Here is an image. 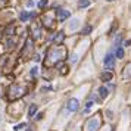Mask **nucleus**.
Here are the masks:
<instances>
[{"mask_svg":"<svg viewBox=\"0 0 131 131\" xmlns=\"http://www.w3.org/2000/svg\"><path fill=\"white\" fill-rule=\"evenodd\" d=\"M115 59H116V56L113 53H107L105 56V60H103V63L106 66V69H112L113 66H115Z\"/></svg>","mask_w":131,"mask_h":131,"instance_id":"obj_1","label":"nucleus"},{"mask_svg":"<svg viewBox=\"0 0 131 131\" xmlns=\"http://www.w3.org/2000/svg\"><path fill=\"white\" fill-rule=\"evenodd\" d=\"M99 127H100V119H99V116H94V118H91L87 122V131H97Z\"/></svg>","mask_w":131,"mask_h":131,"instance_id":"obj_2","label":"nucleus"},{"mask_svg":"<svg viewBox=\"0 0 131 131\" xmlns=\"http://www.w3.org/2000/svg\"><path fill=\"white\" fill-rule=\"evenodd\" d=\"M78 107H80V102H78V99H69L68 103H66V109H68L69 112H77Z\"/></svg>","mask_w":131,"mask_h":131,"instance_id":"obj_3","label":"nucleus"},{"mask_svg":"<svg viewBox=\"0 0 131 131\" xmlns=\"http://www.w3.org/2000/svg\"><path fill=\"white\" fill-rule=\"evenodd\" d=\"M22 93H24V89H22V87H19V85H13L12 89H10V97H12V99L19 97Z\"/></svg>","mask_w":131,"mask_h":131,"instance_id":"obj_4","label":"nucleus"},{"mask_svg":"<svg viewBox=\"0 0 131 131\" xmlns=\"http://www.w3.org/2000/svg\"><path fill=\"white\" fill-rule=\"evenodd\" d=\"M69 16H71V12H69V10H66V9L58 10V19H59V22H63V21L68 19Z\"/></svg>","mask_w":131,"mask_h":131,"instance_id":"obj_5","label":"nucleus"},{"mask_svg":"<svg viewBox=\"0 0 131 131\" xmlns=\"http://www.w3.org/2000/svg\"><path fill=\"white\" fill-rule=\"evenodd\" d=\"M32 16H34V13H28L27 10H24V12L19 13V19H21L22 22H27V21H28L30 18H32Z\"/></svg>","mask_w":131,"mask_h":131,"instance_id":"obj_6","label":"nucleus"},{"mask_svg":"<svg viewBox=\"0 0 131 131\" xmlns=\"http://www.w3.org/2000/svg\"><path fill=\"white\" fill-rule=\"evenodd\" d=\"M78 27H80V19L78 18H74L71 22H69V25H68V28H69L71 31H75Z\"/></svg>","mask_w":131,"mask_h":131,"instance_id":"obj_7","label":"nucleus"},{"mask_svg":"<svg viewBox=\"0 0 131 131\" xmlns=\"http://www.w3.org/2000/svg\"><path fill=\"white\" fill-rule=\"evenodd\" d=\"M63 38H65V34H63V32H58V34L53 37V43L54 44H59V43L63 41Z\"/></svg>","mask_w":131,"mask_h":131,"instance_id":"obj_8","label":"nucleus"},{"mask_svg":"<svg viewBox=\"0 0 131 131\" xmlns=\"http://www.w3.org/2000/svg\"><path fill=\"white\" fill-rule=\"evenodd\" d=\"M112 77H113L112 72H103V74L100 75V80H102V81H111Z\"/></svg>","mask_w":131,"mask_h":131,"instance_id":"obj_9","label":"nucleus"},{"mask_svg":"<svg viewBox=\"0 0 131 131\" xmlns=\"http://www.w3.org/2000/svg\"><path fill=\"white\" fill-rule=\"evenodd\" d=\"M115 56H116L118 59H122V58H124V47H121V46H116V52H115Z\"/></svg>","mask_w":131,"mask_h":131,"instance_id":"obj_10","label":"nucleus"},{"mask_svg":"<svg viewBox=\"0 0 131 131\" xmlns=\"http://www.w3.org/2000/svg\"><path fill=\"white\" fill-rule=\"evenodd\" d=\"M107 94H109V91H107L106 87H100V89H99V96H100L102 99H105Z\"/></svg>","mask_w":131,"mask_h":131,"instance_id":"obj_11","label":"nucleus"},{"mask_svg":"<svg viewBox=\"0 0 131 131\" xmlns=\"http://www.w3.org/2000/svg\"><path fill=\"white\" fill-rule=\"evenodd\" d=\"M89 6H90L89 0H80L78 2V7H89Z\"/></svg>","mask_w":131,"mask_h":131,"instance_id":"obj_12","label":"nucleus"},{"mask_svg":"<svg viewBox=\"0 0 131 131\" xmlns=\"http://www.w3.org/2000/svg\"><path fill=\"white\" fill-rule=\"evenodd\" d=\"M37 109H38V107H37V105H31L30 111H28V115H30V116H34V113L37 112Z\"/></svg>","mask_w":131,"mask_h":131,"instance_id":"obj_13","label":"nucleus"},{"mask_svg":"<svg viewBox=\"0 0 131 131\" xmlns=\"http://www.w3.org/2000/svg\"><path fill=\"white\" fill-rule=\"evenodd\" d=\"M128 77H131V63L125 68V72H124V78H128Z\"/></svg>","mask_w":131,"mask_h":131,"instance_id":"obj_14","label":"nucleus"},{"mask_svg":"<svg viewBox=\"0 0 131 131\" xmlns=\"http://www.w3.org/2000/svg\"><path fill=\"white\" fill-rule=\"evenodd\" d=\"M30 74H31V77H37V75H38V68H37V66H34V68H31Z\"/></svg>","mask_w":131,"mask_h":131,"instance_id":"obj_15","label":"nucleus"},{"mask_svg":"<svg viewBox=\"0 0 131 131\" xmlns=\"http://www.w3.org/2000/svg\"><path fill=\"white\" fill-rule=\"evenodd\" d=\"M49 3V0H40V3H38V7L40 9H43V7H46Z\"/></svg>","mask_w":131,"mask_h":131,"instance_id":"obj_16","label":"nucleus"},{"mask_svg":"<svg viewBox=\"0 0 131 131\" xmlns=\"http://www.w3.org/2000/svg\"><path fill=\"white\" fill-rule=\"evenodd\" d=\"M93 105H94V103H93V100H89V102H87V105H85V112H89L90 109L93 107Z\"/></svg>","mask_w":131,"mask_h":131,"instance_id":"obj_17","label":"nucleus"},{"mask_svg":"<svg viewBox=\"0 0 131 131\" xmlns=\"http://www.w3.org/2000/svg\"><path fill=\"white\" fill-rule=\"evenodd\" d=\"M25 127H27V124H19V125H16V127H15V131H19V130H22V128H25Z\"/></svg>","mask_w":131,"mask_h":131,"instance_id":"obj_18","label":"nucleus"},{"mask_svg":"<svg viewBox=\"0 0 131 131\" xmlns=\"http://www.w3.org/2000/svg\"><path fill=\"white\" fill-rule=\"evenodd\" d=\"M90 31H91V27H90V25H87V27L83 30V34H89Z\"/></svg>","mask_w":131,"mask_h":131,"instance_id":"obj_19","label":"nucleus"},{"mask_svg":"<svg viewBox=\"0 0 131 131\" xmlns=\"http://www.w3.org/2000/svg\"><path fill=\"white\" fill-rule=\"evenodd\" d=\"M43 116H44V113H43V112H40V113H38V115L36 116V119H37V121H40V119H43Z\"/></svg>","mask_w":131,"mask_h":131,"instance_id":"obj_20","label":"nucleus"},{"mask_svg":"<svg viewBox=\"0 0 131 131\" xmlns=\"http://www.w3.org/2000/svg\"><path fill=\"white\" fill-rule=\"evenodd\" d=\"M27 6L32 7V6H34V2H32V0H28V2H27Z\"/></svg>","mask_w":131,"mask_h":131,"instance_id":"obj_21","label":"nucleus"},{"mask_svg":"<svg viewBox=\"0 0 131 131\" xmlns=\"http://www.w3.org/2000/svg\"><path fill=\"white\" fill-rule=\"evenodd\" d=\"M32 59H34V62H38V60H40V54H36Z\"/></svg>","mask_w":131,"mask_h":131,"instance_id":"obj_22","label":"nucleus"},{"mask_svg":"<svg viewBox=\"0 0 131 131\" xmlns=\"http://www.w3.org/2000/svg\"><path fill=\"white\" fill-rule=\"evenodd\" d=\"M107 2H113V0H107Z\"/></svg>","mask_w":131,"mask_h":131,"instance_id":"obj_23","label":"nucleus"},{"mask_svg":"<svg viewBox=\"0 0 131 131\" xmlns=\"http://www.w3.org/2000/svg\"><path fill=\"white\" fill-rule=\"evenodd\" d=\"M0 122H2V116H0Z\"/></svg>","mask_w":131,"mask_h":131,"instance_id":"obj_24","label":"nucleus"},{"mask_svg":"<svg viewBox=\"0 0 131 131\" xmlns=\"http://www.w3.org/2000/svg\"><path fill=\"white\" fill-rule=\"evenodd\" d=\"M111 131H115V130H113V128H112V130H111Z\"/></svg>","mask_w":131,"mask_h":131,"instance_id":"obj_25","label":"nucleus"}]
</instances>
